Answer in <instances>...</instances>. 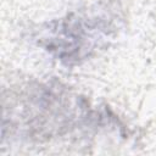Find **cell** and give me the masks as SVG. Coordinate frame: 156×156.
I'll list each match as a JSON object with an SVG mask.
<instances>
[{"instance_id":"1","label":"cell","mask_w":156,"mask_h":156,"mask_svg":"<svg viewBox=\"0 0 156 156\" xmlns=\"http://www.w3.org/2000/svg\"><path fill=\"white\" fill-rule=\"evenodd\" d=\"M95 20L76 16L51 22L40 38L45 50L67 65L84 60L94 50L104 32Z\"/></svg>"}]
</instances>
